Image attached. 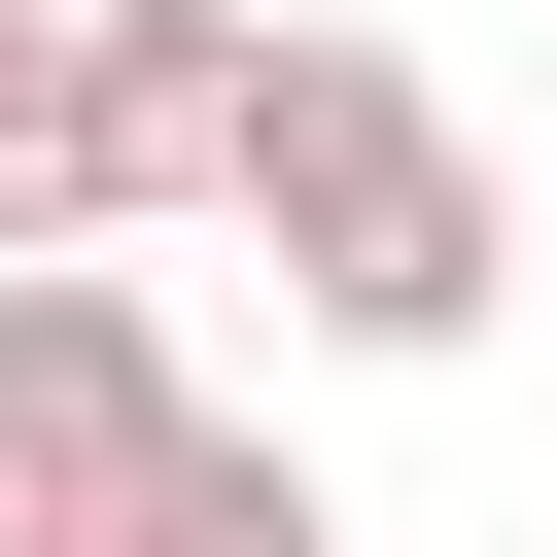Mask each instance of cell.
<instances>
[{
    "instance_id": "obj_1",
    "label": "cell",
    "mask_w": 557,
    "mask_h": 557,
    "mask_svg": "<svg viewBox=\"0 0 557 557\" xmlns=\"http://www.w3.org/2000/svg\"><path fill=\"white\" fill-rule=\"evenodd\" d=\"M244 244H278V313H313V348H487V278H522V174L453 139V70H418V35H278Z\"/></svg>"
},
{
    "instance_id": "obj_2",
    "label": "cell",
    "mask_w": 557,
    "mask_h": 557,
    "mask_svg": "<svg viewBox=\"0 0 557 557\" xmlns=\"http://www.w3.org/2000/svg\"><path fill=\"white\" fill-rule=\"evenodd\" d=\"M209 383H174V313L70 244V278H0V557H104V487L174 453Z\"/></svg>"
},
{
    "instance_id": "obj_3",
    "label": "cell",
    "mask_w": 557,
    "mask_h": 557,
    "mask_svg": "<svg viewBox=\"0 0 557 557\" xmlns=\"http://www.w3.org/2000/svg\"><path fill=\"white\" fill-rule=\"evenodd\" d=\"M70 70H104V244H139V209H244V139H278V35H244V0H104Z\"/></svg>"
},
{
    "instance_id": "obj_4",
    "label": "cell",
    "mask_w": 557,
    "mask_h": 557,
    "mask_svg": "<svg viewBox=\"0 0 557 557\" xmlns=\"http://www.w3.org/2000/svg\"><path fill=\"white\" fill-rule=\"evenodd\" d=\"M104 557H348V487H313L278 418H174V453L104 487Z\"/></svg>"
},
{
    "instance_id": "obj_5",
    "label": "cell",
    "mask_w": 557,
    "mask_h": 557,
    "mask_svg": "<svg viewBox=\"0 0 557 557\" xmlns=\"http://www.w3.org/2000/svg\"><path fill=\"white\" fill-rule=\"evenodd\" d=\"M104 0H0V278H70L104 244V70H70Z\"/></svg>"
}]
</instances>
